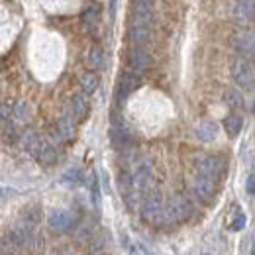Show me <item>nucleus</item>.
Here are the masks:
<instances>
[{
    "mask_svg": "<svg viewBox=\"0 0 255 255\" xmlns=\"http://www.w3.org/2000/svg\"><path fill=\"white\" fill-rule=\"evenodd\" d=\"M192 204L191 200L183 194H175L169 198L167 204H163V212H161V218L157 220V224L163 226H173V224L179 222H187L192 216Z\"/></svg>",
    "mask_w": 255,
    "mask_h": 255,
    "instance_id": "1",
    "label": "nucleus"
},
{
    "mask_svg": "<svg viewBox=\"0 0 255 255\" xmlns=\"http://www.w3.org/2000/svg\"><path fill=\"white\" fill-rule=\"evenodd\" d=\"M196 169L200 171V177H206L210 181H218L226 175L228 163L222 155H204L196 161Z\"/></svg>",
    "mask_w": 255,
    "mask_h": 255,
    "instance_id": "2",
    "label": "nucleus"
},
{
    "mask_svg": "<svg viewBox=\"0 0 255 255\" xmlns=\"http://www.w3.org/2000/svg\"><path fill=\"white\" fill-rule=\"evenodd\" d=\"M151 185H153V163L149 159H141L131 175V187L135 192L143 194L151 191Z\"/></svg>",
    "mask_w": 255,
    "mask_h": 255,
    "instance_id": "3",
    "label": "nucleus"
},
{
    "mask_svg": "<svg viewBox=\"0 0 255 255\" xmlns=\"http://www.w3.org/2000/svg\"><path fill=\"white\" fill-rule=\"evenodd\" d=\"M12 238L16 240V244L22 248V250H30V248H35L37 242H39V234H37V228L35 224L30 222H20L18 226H14V230L10 232Z\"/></svg>",
    "mask_w": 255,
    "mask_h": 255,
    "instance_id": "4",
    "label": "nucleus"
},
{
    "mask_svg": "<svg viewBox=\"0 0 255 255\" xmlns=\"http://www.w3.org/2000/svg\"><path fill=\"white\" fill-rule=\"evenodd\" d=\"M163 212V198L157 191H147L141 202V216L145 222H157Z\"/></svg>",
    "mask_w": 255,
    "mask_h": 255,
    "instance_id": "5",
    "label": "nucleus"
},
{
    "mask_svg": "<svg viewBox=\"0 0 255 255\" xmlns=\"http://www.w3.org/2000/svg\"><path fill=\"white\" fill-rule=\"evenodd\" d=\"M232 77L234 81L244 87V89H254V67L248 59L240 57L236 63H234V69H232Z\"/></svg>",
    "mask_w": 255,
    "mask_h": 255,
    "instance_id": "6",
    "label": "nucleus"
},
{
    "mask_svg": "<svg viewBox=\"0 0 255 255\" xmlns=\"http://www.w3.org/2000/svg\"><path fill=\"white\" fill-rule=\"evenodd\" d=\"M149 65H151V57L143 49H131L128 53V69H129V73L141 75V73H145L149 69Z\"/></svg>",
    "mask_w": 255,
    "mask_h": 255,
    "instance_id": "7",
    "label": "nucleus"
},
{
    "mask_svg": "<svg viewBox=\"0 0 255 255\" xmlns=\"http://www.w3.org/2000/svg\"><path fill=\"white\" fill-rule=\"evenodd\" d=\"M191 191L198 200L210 202L214 196V191H216V185H214V181H210L206 177H196L191 183Z\"/></svg>",
    "mask_w": 255,
    "mask_h": 255,
    "instance_id": "8",
    "label": "nucleus"
},
{
    "mask_svg": "<svg viewBox=\"0 0 255 255\" xmlns=\"http://www.w3.org/2000/svg\"><path fill=\"white\" fill-rule=\"evenodd\" d=\"M139 83H141V79H139V75H135V73H124L122 77H120V81H118V102H124L128 96L131 95L137 87H139Z\"/></svg>",
    "mask_w": 255,
    "mask_h": 255,
    "instance_id": "9",
    "label": "nucleus"
},
{
    "mask_svg": "<svg viewBox=\"0 0 255 255\" xmlns=\"http://www.w3.org/2000/svg\"><path fill=\"white\" fill-rule=\"evenodd\" d=\"M20 141H22V147H24L32 157H35V155L41 151V147L45 145V139H43L37 131H33V129H26V131L20 135Z\"/></svg>",
    "mask_w": 255,
    "mask_h": 255,
    "instance_id": "10",
    "label": "nucleus"
},
{
    "mask_svg": "<svg viewBox=\"0 0 255 255\" xmlns=\"http://www.w3.org/2000/svg\"><path fill=\"white\" fill-rule=\"evenodd\" d=\"M149 39H151V30H149V26H139V24H131V26H129V30H128V41H129L135 49H139V47H143L145 43H149Z\"/></svg>",
    "mask_w": 255,
    "mask_h": 255,
    "instance_id": "11",
    "label": "nucleus"
},
{
    "mask_svg": "<svg viewBox=\"0 0 255 255\" xmlns=\"http://www.w3.org/2000/svg\"><path fill=\"white\" fill-rule=\"evenodd\" d=\"M234 47L238 49V53L244 57V59H252L255 53V39L252 32H244L240 33L236 39H234Z\"/></svg>",
    "mask_w": 255,
    "mask_h": 255,
    "instance_id": "12",
    "label": "nucleus"
},
{
    "mask_svg": "<svg viewBox=\"0 0 255 255\" xmlns=\"http://www.w3.org/2000/svg\"><path fill=\"white\" fill-rule=\"evenodd\" d=\"M49 226L59 232H69L75 226V216L69 210H53L49 214Z\"/></svg>",
    "mask_w": 255,
    "mask_h": 255,
    "instance_id": "13",
    "label": "nucleus"
},
{
    "mask_svg": "<svg viewBox=\"0 0 255 255\" xmlns=\"http://www.w3.org/2000/svg\"><path fill=\"white\" fill-rule=\"evenodd\" d=\"M57 133L61 135V139H73L75 137V133H77V128H75V118H73V114H71V110L67 108L65 110V114L59 118V122H57Z\"/></svg>",
    "mask_w": 255,
    "mask_h": 255,
    "instance_id": "14",
    "label": "nucleus"
},
{
    "mask_svg": "<svg viewBox=\"0 0 255 255\" xmlns=\"http://www.w3.org/2000/svg\"><path fill=\"white\" fill-rule=\"evenodd\" d=\"M194 135L200 139V141H214L216 135H218V124L216 122H200L198 126L194 128Z\"/></svg>",
    "mask_w": 255,
    "mask_h": 255,
    "instance_id": "15",
    "label": "nucleus"
},
{
    "mask_svg": "<svg viewBox=\"0 0 255 255\" xmlns=\"http://www.w3.org/2000/svg\"><path fill=\"white\" fill-rule=\"evenodd\" d=\"M69 110H71L73 118L83 120V118L89 114V100L85 98V95L73 96V100H71V104H69Z\"/></svg>",
    "mask_w": 255,
    "mask_h": 255,
    "instance_id": "16",
    "label": "nucleus"
},
{
    "mask_svg": "<svg viewBox=\"0 0 255 255\" xmlns=\"http://www.w3.org/2000/svg\"><path fill=\"white\" fill-rule=\"evenodd\" d=\"M244 128V118L240 114H230L226 120H224V129L230 137H236Z\"/></svg>",
    "mask_w": 255,
    "mask_h": 255,
    "instance_id": "17",
    "label": "nucleus"
},
{
    "mask_svg": "<svg viewBox=\"0 0 255 255\" xmlns=\"http://www.w3.org/2000/svg\"><path fill=\"white\" fill-rule=\"evenodd\" d=\"M236 14L242 22H252L255 14V6L254 0H240L238 6H236Z\"/></svg>",
    "mask_w": 255,
    "mask_h": 255,
    "instance_id": "18",
    "label": "nucleus"
},
{
    "mask_svg": "<svg viewBox=\"0 0 255 255\" xmlns=\"http://www.w3.org/2000/svg\"><path fill=\"white\" fill-rule=\"evenodd\" d=\"M35 159L39 161V163H43V165H53V163L57 161V149H55L49 141H45V145H43L41 151L35 155Z\"/></svg>",
    "mask_w": 255,
    "mask_h": 255,
    "instance_id": "19",
    "label": "nucleus"
},
{
    "mask_svg": "<svg viewBox=\"0 0 255 255\" xmlns=\"http://www.w3.org/2000/svg\"><path fill=\"white\" fill-rule=\"evenodd\" d=\"M98 77H96L95 73H85L83 77H81V91H83V95L91 96L93 93H96V89H98Z\"/></svg>",
    "mask_w": 255,
    "mask_h": 255,
    "instance_id": "20",
    "label": "nucleus"
},
{
    "mask_svg": "<svg viewBox=\"0 0 255 255\" xmlns=\"http://www.w3.org/2000/svg\"><path fill=\"white\" fill-rule=\"evenodd\" d=\"M12 116H16L18 120H22V122H28L30 118H32V106L26 102V100H18L14 106H12Z\"/></svg>",
    "mask_w": 255,
    "mask_h": 255,
    "instance_id": "21",
    "label": "nucleus"
},
{
    "mask_svg": "<svg viewBox=\"0 0 255 255\" xmlns=\"http://www.w3.org/2000/svg\"><path fill=\"white\" fill-rule=\"evenodd\" d=\"M224 102L230 106V108H244L246 104H244V96L242 93L238 91V89H226L224 91Z\"/></svg>",
    "mask_w": 255,
    "mask_h": 255,
    "instance_id": "22",
    "label": "nucleus"
},
{
    "mask_svg": "<svg viewBox=\"0 0 255 255\" xmlns=\"http://www.w3.org/2000/svg\"><path fill=\"white\" fill-rule=\"evenodd\" d=\"M87 63H89V67L91 69H104V65H106V55H104V51L102 49H98V47H95V49H91V53H89V57H87Z\"/></svg>",
    "mask_w": 255,
    "mask_h": 255,
    "instance_id": "23",
    "label": "nucleus"
},
{
    "mask_svg": "<svg viewBox=\"0 0 255 255\" xmlns=\"http://www.w3.org/2000/svg\"><path fill=\"white\" fill-rule=\"evenodd\" d=\"M83 181V171L81 167H69L67 171L63 173V183L67 185H77Z\"/></svg>",
    "mask_w": 255,
    "mask_h": 255,
    "instance_id": "24",
    "label": "nucleus"
},
{
    "mask_svg": "<svg viewBox=\"0 0 255 255\" xmlns=\"http://www.w3.org/2000/svg\"><path fill=\"white\" fill-rule=\"evenodd\" d=\"M98 18H100V8L93 4V6H89L85 12H83V20H85V24H89V26H95L96 22H98Z\"/></svg>",
    "mask_w": 255,
    "mask_h": 255,
    "instance_id": "25",
    "label": "nucleus"
},
{
    "mask_svg": "<svg viewBox=\"0 0 255 255\" xmlns=\"http://www.w3.org/2000/svg\"><path fill=\"white\" fill-rule=\"evenodd\" d=\"M0 129H2V135H4V141H16V137H18V131H16V126H14V122H4L2 126H0Z\"/></svg>",
    "mask_w": 255,
    "mask_h": 255,
    "instance_id": "26",
    "label": "nucleus"
},
{
    "mask_svg": "<svg viewBox=\"0 0 255 255\" xmlns=\"http://www.w3.org/2000/svg\"><path fill=\"white\" fill-rule=\"evenodd\" d=\"M118 185H120L122 194H128L129 191H133V187H131V175H129L128 171H124V173L118 177Z\"/></svg>",
    "mask_w": 255,
    "mask_h": 255,
    "instance_id": "27",
    "label": "nucleus"
},
{
    "mask_svg": "<svg viewBox=\"0 0 255 255\" xmlns=\"http://www.w3.org/2000/svg\"><path fill=\"white\" fill-rule=\"evenodd\" d=\"M137 198H139V192H135V191H129L128 194H124V200H126L129 210H135V208H137V204H139Z\"/></svg>",
    "mask_w": 255,
    "mask_h": 255,
    "instance_id": "28",
    "label": "nucleus"
},
{
    "mask_svg": "<svg viewBox=\"0 0 255 255\" xmlns=\"http://www.w3.org/2000/svg\"><path fill=\"white\" fill-rule=\"evenodd\" d=\"M246 222H248V218H246V214H238L232 222H230V230H234V232H240V230H244L246 228Z\"/></svg>",
    "mask_w": 255,
    "mask_h": 255,
    "instance_id": "29",
    "label": "nucleus"
},
{
    "mask_svg": "<svg viewBox=\"0 0 255 255\" xmlns=\"http://www.w3.org/2000/svg\"><path fill=\"white\" fill-rule=\"evenodd\" d=\"M129 255H151V252L143 244H133L131 250H129Z\"/></svg>",
    "mask_w": 255,
    "mask_h": 255,
    "instance_id": "30",
    "label": "nucleus"
},
{
    "mask_svg": "<svg viewBox=\"0 0 255 255\" xmlns=\"http://www.w3.org/2000/svg\"><path fill=\"white\" fill-rule=\"evenodd\" d=\"M10 106H6V104H0V126L4 124V122H8L10 120Z\"/></svg>",
    "mask_w": 255,
    "mask_h": 255,
    "instance_id": "31",
    "label": "nucleus"
},
{
    "mask_svg": "<svg viewBox=\"0 0 255 255\" xmlns=\"http://www.w3.org/2000/svg\"><path fill=\"white\" fill-rule=\"evenodd\" d=\"M246 191H248L250 196H254L255 194V177L254 175H250V177H248V181H246Z\"/></svg>",
    "mask_w": 255,
    "mask_h": 255,
    "instance_id": "32",
    "label": "nucleus"
},
{
    "mask_svg": "<svg viewBox=\"0 0 255 255\" xmlns=\"http://www.w3.org/2000/svg\"><path fill=\"white\" fill-rule=\"evenodd\" d=\"M0 255H4V254H0Z\"/></svg>",
    "mask_w": 255,
    "mask_h": 255,
    "instance_id": "33",
    "label": "nucleus"
}]
</instances>
